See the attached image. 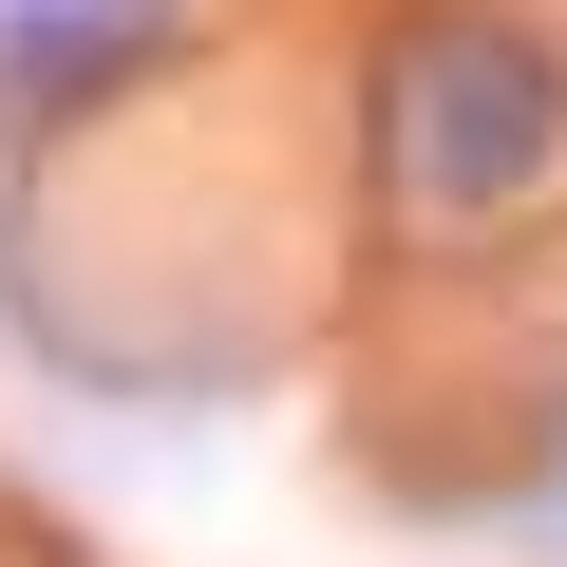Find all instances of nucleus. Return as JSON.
Returning <instances> with one entry per match:
<instances>
[{"label":"nucleus","instance_id":"nucleus-1","mask_svg":"<svg viewBox=\"0 0 567 567\" xmlns=\"http://www.w3.org/2000/svg\"><path fill=\"white\" fill-rule=\"evenodd\" d=\"M360 189L416 246H511L567 208V20L548 0H398L360 39Z\"/></svg>","mask_w":567,"mask_h":567},{"label":"nucleus","instance_id":"nucleus-2","mask_svg":"<svg viewBox=\"0 0 567 567\" xmlns=\"http://www.w3.org/2000/svg\"><path fill=\"white\" fill-rule=\"evenodd\" d=\"M189 58V0H0V114L20 133H76L114 95H152Z\"/></svg>","mask_w":567,"mask_h":567},{"label":"nucleus","instance_id":"nucleus-3","mask_svg":"<svg viewBox=\"0 0 567 567\" xmlns=\"http://www.w3.org/2000/svg\"><path fill=\"white\" fill-rule=\"evenodd\" d=\"M492 529H511L529 567H567V398L511 435V473H492Z\"/></svg>","mask_w":567,"mask_h":567}]
</instances>
